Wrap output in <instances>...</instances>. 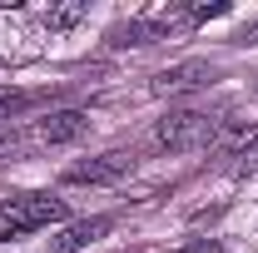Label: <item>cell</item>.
Segmentation results:
<instances>
[{"label":"cell","instance_id":"12","mask_svg":"<svg viewBox=\"0 0 258 253\" xmlns=\"http://www.w3.org/2000/svg\"><path fill=\"white\" fill-rule=\"evenodd\" d=\"M179 253H224V243H219V238H189Z\"/></svg>","mask_w":258,"mask_h":253},{"label":"cell","instance_id":"9","mask_svg":"<svg viewBox=\"0 0 258 253\" xmlns=\"http://www.w3.org/2000/svg\"><path fill=\"white\" fill-rule=\"evenodd\" d=\"M35 104V95H25V90H0V124H10L15 114H25Z\"/></svg>","mask_w":258,"mask_h":253},{"label":"cell","instance_id":"13","mask_svg":"<svg viewBox=\"0 0 258 253\" xmlns=\"http://www.w3.org/2000/svg\"><path fill=\"white\" fill-rule=\"evenodd\" d=\"M0 65H5V60H0Z\"/></svg>","mask_w":258,"mask_h":253},{"label":"cell","instance_id":"3","mask_svg":"<svg viewBox=\"0 0 258 253\" xmlns=\"http://www.w3.org/2000/svg\"><path fill=\"white\" fill-rule=\"evenodd\" d=\"M85 134H90V114L85 109H55V114H45L35 124V139L40 144H75Z\"/></svg>","mask_w":258,"mask_h":253},{"label":"cell","instance_id":"10","mask_svg":"<svg viewBox=\"0 0 258 253\" xmlns=\"http://www.w3.org/2000/svg\"><path fill=\"white\" fill-rule=\"evenodd\" d=\"M184 15H189L194 25H199V20H219V15H228V0H214V5H189Z\"/></svg>","mask_w":258,"mask_h":253},{"label":"cell","instance_id":"7","mask_svg":"<svg viewBox=\"0 0 258 253\" xmlns=\"http://www.w3.org/2000/svg\"><path fill=\"white\" fill-rule=\"evenodd\" d=\"M253 139H258L253 119H219V129H214V149H219V154H238V149H248Z\"/></svg>","mask_w":258,"mask_h":253},{"label":"cell","instance_id":"1","mask_svg":"<svg viewBox=\"0 0 258 253\" xmlns=\"http://www.w3.org/2000/svg\"><path fill=\"white\" fill-rule=\"evenodd\" d=\"M214 129H219V119H209L199 109H174V114H164L159 124H154V144L159 149H174V154H189V149L214 144Z\"/></svg>","mask_w":258,"mask_h":253},{"label":"cell","instance_id":"11","mask_svg":"<svg viewBox=\"0 0 258 253\" xmlns=\"http://www.w3.org/2000/svg\"><path fill=\"white\" fill-rule=\"evenodd\" d=\"M20 149H25V139H20V134H15V129H10V124H0V159L20 154Z\"/></svg>","mask_w":258,"mask_h":253},{"label":"cell","instance_id":"8","mask_svg":"<svg viewBox=\"0 0 258 253\" xmlns=\"http://www.w3.org/2000/svg\"><path fill=\"white\" fill-rule=\"evenodd\" d=\"M80 20H85V5H80V0H64V5H50V10H45V25H50V30H75Z\"/></svg>","mask_w":258,"mask_h":253},{"label":"cell","instance_id":"6","mask_svg":"<svg viewBox=\"0 0 258 253\" xmlns=\"http://www.w3.org/2000/svg\"><path fill=\"white\" fill-rule=\"evenodd\" d=\"M104 233H109V219H80V223H70V228L55 233V253H80L90 243H99Z\"/></svg>","mask_w":258,"mask_h":253},{"label":"cell","instance_id":"4","mask_svg":"<svg viewBox=\"0 0 258 253\" xmlns=\"http://www.w3.org/2000/svg\"><path fill=\"white\" fill-rule=\"evenodd\" d=\"M214 80V70L204 60H184L174 65V70H164V75H154V95H184V90H204Z\"/></svg>","mask_w":258,"mask_h":253},{"label":"cell","instance_id":"2","mask_svg":"<svg viewBox=\"0 0 258 253\" xmlns=\"http://www.w3.org/2000/svg\"><path fill=\"white\" fill-rule=\"evenodd\" d=\"M0 214H5L10 233H30V228H50V223L64 219V199H55V194H15Z\"/></svg>","mask_w":258,"mask_h":253},{"label":"cell","instance_id":"5","mask_svg":"<svg viewBox=\"0 0 258 253\" xmlns=\"http://www.w3.org/2000/svg\"><path fill=\"white\" fill-rule=\"evenodd\" d=\"M124 169H129L124 154H104V159H90V164H70L64 184H114Z\"/></svg>","mask_w":258,"mask_h":253}]
</instances>
